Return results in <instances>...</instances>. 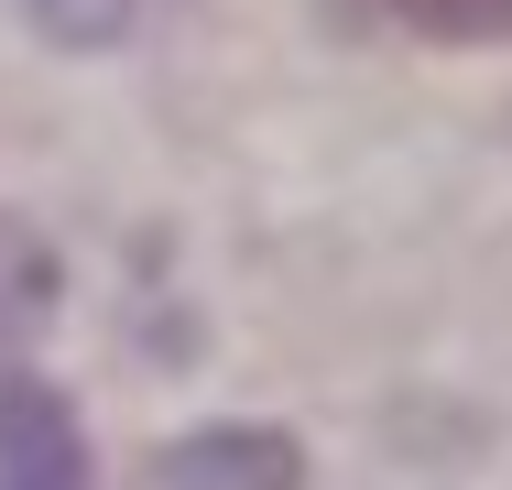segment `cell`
<instances>
[{
  "mask_svg": "<svg viewBox=\"0 0 512 490\" xmlns=\"http://www.w3.org/2000/svg\"><path fill=\"white\" fill-rule=\"evenodd\" d=\"M0 490H88L77 414L33 382H0Z\"/></svg>",
  "mask_w": 512,
  "mask_h": 490,
  "instance_id": "obj_1",
  "label": "cell"
},
{
  "mask_svg": "<svg viewBox=\"0 0 512 490\" xmlns=\"http://www.w3.org/2000/svg\"><path fill=\"white\" fill-rule=\"evenodd\" d=\"M295 480H306V458H295L284 436H251V425L186 436V447L153 458V490H295Z\"/></svg>",
  "mask_w": 512,
  "mask_h": 490,
  "instance_id": "obj_2",
  "label": "cell"
},
{
  "mask_svg": "<svg viewBox=\"0 0 512 490\" xmlns=\"http://www.w3.org/2000/svg\"><path fill=\"white\" fill-rule=\"evenodd\" d=\"M371 11L425 33V44H502L512 33V0H371Z\"/></svg>",
  "mask_w": 512,
  "mask_h": 490,
  "instance_id": "obj_3",
  "label": "cell"
},
{
  "mask_svg": "<svg viewBox=\"0 0 512 490\" xmlns=\"http://www.w3.org/2000/svg\"><path fill=\"white\" fill-rule=\"evenodd\" d=\"M55 44H77V55H99V44H120L131 22H142V0H22Z\"/></svg>",
  "mask_w": 512,
  "mask_h": 490,
  "instance_id": "obj_4",
  "label": "cell"
}]
</instances>
